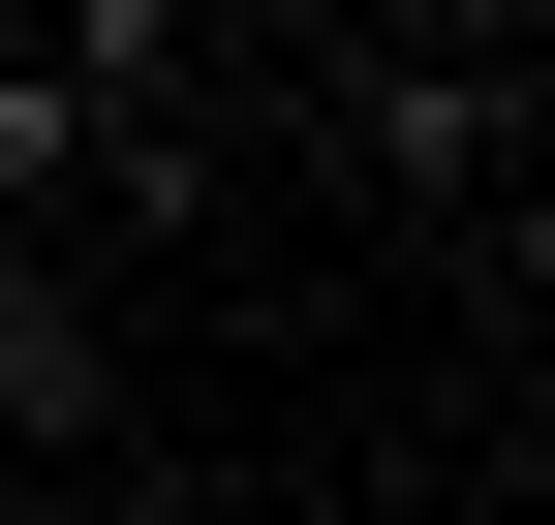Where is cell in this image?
Here are the masks:
<instances>
[{
    "instance_id": "7a4b0ae2",
    "label": "cell",
    "mask_w": 555,
    "mask_h": 525,
    "mask_svg": "<svg viewBox=\"0 0 555 525\" xmlns=\"http://www.w3.org/2000/svg\"><path fill=\"white\" fill-rule=\"evenodd\" d=\"M62 217H124V155H93V93L0 31V247H62Z\"/></svg>"
},
{
    "instance_id": "6da1fadb",
    "label": "cell",
    "mask_w": 555,
    "mask_h": 525,
    "mask_svg": "<svg viewBox=\"0 0 555 525\" xmlns=\"http://www.w3.org/2000/svg\"><path fill=\"white\" fill-rule=\"evenodd\" d=\"M278 124H309V155H371L401 217L525 247V31H309V62H278Z\"/></svg>"
}]
</instances>
